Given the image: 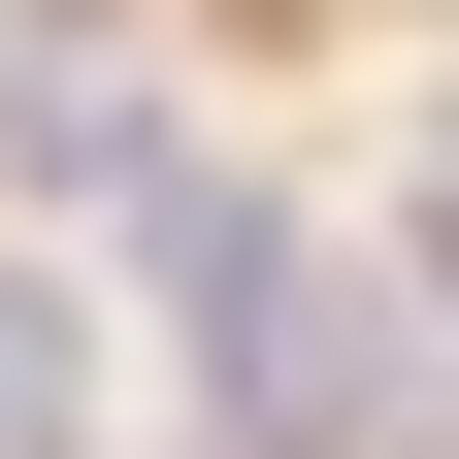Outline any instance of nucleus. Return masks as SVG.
Instances as JSON below:
<instances>
[{"label": "nucleus", "instance_id": "2", "mask_svg": "<svg viewBox=\"0 0 459 459\" xmlns=\"http://www.w3.org/2000/svg\"><path fill=\"white\" fill-rule=\"evenodd\" d=\"M99 394H132V361H99V296L0 263V459H99Z\"/></svg>", "mask_w": 459, "mask_h": 459}, {"label": "nucleus", "instance_id": "3", "mask_svg": "<svg viewBox=\"0 0 459 459\" xmlns=\"http://www.w3.org/2000/svg\"><path fill=\"white\" fill-rule=\"evenodd\" d=\"M427 296H459V197H427Z\"/></svg>", "mask_w": 459, "mask_h": 459}, {"label": "nucleus", "instance_id": "1", "mask_svg": "<svg viewBox=\"0 0 459 459\" xmlns=\"http://www.w3.org/2000/svg\"><path fill=\"white\" fill-rule=\"evenodd\" d=\"M0 164H33V197H164V99H132V66H33Z\"/></svg>", "mask_w": 459, "mask_h": 459}]
</instances>
